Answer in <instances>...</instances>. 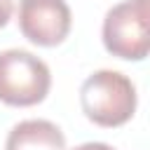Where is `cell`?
I'll return each mask as SVG.
<instances>
[{
  "instance_id": "cell-1",
  "label": "cell",
  "mask_w": 150,
  "mask_h": 150,
  "mask_svg": "<svg viewBox=\"0 0 150 150\" xmlns=\"http://www.w3.org/2000/svg\"><path fill=\"white\" fill-rule=\"evenodd\" d=\"M138 105L136 84L120 70H94L80 87V108L98 127L115 129L127 124Z\"/></svg>"
},
{
  "instance_id": "cell-4",
  "label": "cell",
  "mask_w": 150,
  "mask_h": 150,
  "mask_svg": "<svg viewBox=\"0 0 150 150\" xmlns=\"http://www.w3.org/2000/svg\"><path fill=\"white\" fill-rule=\"evenodd\" d=\"M19 30L38 47L61 45L73 28V12L66 0H19Z\"/></svg>"
},
{
  "instance_id": "cell-6",
  "label": "cell",
  "mask_w": 150,
  "mask_h": 150,
  "mask_svg": "<svg viewBox=\"0 0 150 150\" xmlns=\"http://www.w3.org/2000/svg\"><path fill=\"white\" fill-rule=\"evenodd\" d=\"M12 14H14V0H0V28L9 23Z\"/></svg>"
},
{
  "instance_id": "cell-3",
  "label": "cell",
  "mask_w": 150,
  "mask_h": 150,
  "mask_svg": "<svg viewBox=\"0 0 150 150\" xmlns=\"http://www.w3.org/2000/svg\"><path fill=\"white\" fill-rule=\"evenodd\" d=\"M52 87L49 66L28 49L0 52V101L14 108L38 105Z\"/></svg>"
},
{
  "instance_id": "cell-5",
  "label": "cell",
  "mask_w": 150,
  "mask_h": 150,
  "mask_svg": "<svg viewBox=\"0 0 150 150\" xmlns=\"http://www.w3.org/2000/svg\"><path fill=\"white\" fill-rule=\"evenodd\" d=\"M5 150H66V136L49 120H23L9 129Z\"/></svg>"
},
{
  "instance_id": "cell-7",
  "label": "cell",
  "mask_w": 150,
  "mask_h": 150,
  "mask_svg": "<svg viewBox=\"0 0 150 150\" xmlns=\"http://www.w3.org/2000/svg\"><path fill=\"white\" fill-rule=\"evenodd\" d=\"M73 150H115V148L108 145V143H101V141H89V143H82V145L73 148Z\"/></svg>"
},
{
  "instance_id": "cell-2",
  "label": "cell",
  "mask_w": 150,
  "mask_h": 150,
  "mask_svg": "<svg viewBox=\"0 0 150 150\" xmlns=\"http://www.w3.org/2000/svg\"><path fill=\"white\" fill-rule=\"evenodd\" d=\"M108 54L124 61H143L150 52V0H122L112 5L101 26Z\"/></svg>"
}]
</instances>
